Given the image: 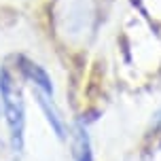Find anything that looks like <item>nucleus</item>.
Masks as SVG:
<instances>
[{
    "instance_id": "7ed1b4c3",
    "label": "nucleus",
    "mask_w": 161,
    "mask_h": 161,
    "mask_svg": "<svg viewBox=\"0 0 161 161\" xmlns=\"http://www.w3.org/2000/svg\"><path fill=\"white\" fill-rule=\"evenodd\" d=\"M36 97H38L40 108H42V113H45V117H47L49 125H51V127H53V131L57 134V138H64L66 136V125H64L62 114L57 113V108L53 106V102L49 100V96H45L42 91H38V89H36Z\"/></svg>"
},
{
    "instance_id": "f03ea898",
    "label": "nucleus",
    "mask_w": 161,
    "mask_h": 161,
    "mask_svg": "<svg viewBox=\"0 0 161 161\" xmlns=\"http://www.w3.org/2000/svg\"><path fill=\"white\" fill-rule=\"evenodd\" d=\"M17 68L21 70V74H24L25 79L32 83L34 87L38 89V91H42L45 96H53V83H51V76L47 74V70L42 68V66H38L36 62H32V59H28V57L19 55L17 57Z\"/></svg>"
},
{
    "instance_id": "f257e3e1",
    "label": "nucleus",
    "mask_w": 161,
    "mask_h": 161,
    "mask_svg": "<svg viewBox=\"0 0 161 161\" xmlns=\"http://www.w3.org/2000/svg\"><path fill=\"white\" fill-rule=\"evenodd\" d=\"M0 102L4 110L8 131H11V148L21 151L24 148V129H25V106L21 89L17 87L13 74L7 66L0 68Z\"/></svg>"
},
{
    "instance_id": "20e7f679",
    "label": "nucleus",
    "mask_w": 161,
    "mask_h": 161,
    "mask_svg": "<svg viewBox=\"0 0 161 161\" xmlns=\"http://www.w3.org/2000/svg\"><path fill=\"white\" fill-rule=\"evenodd\" d=\"M72 151H74V161H93L91 155V142H89L87 131L76 125L72 134Z\"/></svg>"
},
{
    "instance_id": "39448f33",
    "label": "nucleus",
    "mask_w": 161,
    "mask_h": 161,
    "mask_svg": "<svg viewBox=\"0 0 161 161\" xmlns=\"http://www.w3.org/2000/svg\"><path fill=\"white\" fill-rule=\"evenodd\" d=\"M0 161H17V151H13V148L8 151L2 140H0Z\"/></svg>"
}]
</instances>
